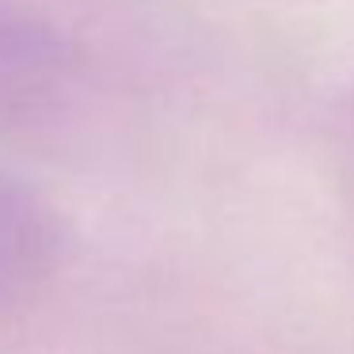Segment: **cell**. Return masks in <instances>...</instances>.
Returning <instances> with one entry per match:
<instances>
[{
  "label": "cell",
  "mask_w": 354,
  "mask_h": 354,
  "mask_svg": "<svg viewBox=\"0 0 354 354\" xmlns=\"http://www.w3.org/2000/svg\"><path fill=\"white\" fill-rule=\"evenodd\" d=\"M62 255L50 206L8 168H0V308L31 297Z\"/></svg>",
  "instance_id": "1"
},
{
  "label": "cell",
  "mask_w": 354,
  "mask_h": 354,
  "mask_svg": "<svg viewBox=\"0 0 354 354\" xmlns=\"http://www.w3.org/2000/svg\"><path fill=\"white\" fill-rule=\"evenodd\" d=\"M50 46L35 27L0 12V77H31L50 65Z\"/></svg>",
  "instance_id": "2"
}]
</instances>
